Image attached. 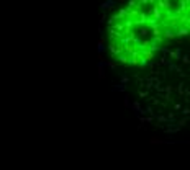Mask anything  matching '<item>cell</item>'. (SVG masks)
Segmentation results:
<instances>
[{
	"label": "cell",
	"mask_w": 190,
	"mask_h": 170,
	"mask_svg": "<svg viewBox=\"0 0 190 170\" xmlns=\"http://www.w3.org/2000/svg\"><path fill=\"white\" fill-rule=\"evenodd\" d=\"M157 121H159V123H165V121H167V118H164V116H157Z\"/></svg>",
	"instance_id": "6da1fadb"
},
{
	"label": "cell",
	"mask_w": 190,
	"mask_h": 170,
	"mask_svg": "<svg viewBox=\"0 0 190 170\" xmlns=\"http://www.w3.org/2000/svg\"><path fill=\"white\" fill-rule=\"evenodd\" d=\"M133 108H134V110H138V111H141V108H139V105H138V103L133 105Z\"/></svg>",
	"instance_id": "7a4b0ae2"
}]
</instances>
